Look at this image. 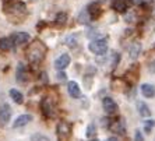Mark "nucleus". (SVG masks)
<instances>
[{"label": "nucleus", "mask_w": 155, "mask_h": 141, "mask_svg": "<svg viewBox=\"0 0 155 141\" xmlns=\"http://www.w3.org/2000/svg\"><path fill=\"white\" fill-rule=\"evenodd\" d=\"M46 56V46L42 41L35 39L32 44L29 45L28 51H27V59L32 66H39L42 60Z\"/></svg>", "instance_id": "obj_1"}, {"label": "nucleus", "mask_w": 155, "mask_h": 141, "mask_svg": "<svg viewBox=\"0 0 155 141\" xmlns=\"http://www.w3.org/2000/svg\"><path fill=\"white\" fill-rule=\"evenodd\" d=\"M4 11L8 15H15V17H24L27 14V7L22 2H14L4 7Z\"/></svg>", "instance_id": "obj_2"}, {"label": "nucleus", "mask_w": 155, "mask_h": 141, "mask_svg": "<svg viewBox=\"0 0 155 141\" xmlns=\"http://www.w3.org/2000/svg\"><path fill=\"white\" fill-rule=\"evenodd\" d=\"M88 49H90V52H92L94 54H98V56L105 54L108 51V42H106V39H95L92 42H90Z\"/></svg>", "instance_id": "obj_3"}, {"label": "nucleus", "mask_w": 155, "mask_h": 141, "mask_svg": "<svg viewBox=\"0 0 155 141\" xmlns=\"http://www.w3.org/2000/svg\"><path fill=\"white\" fill-rule=\"evenodd\" d=\"M56 134H58V137L60 140H67L70 137V134H71V126L67 122L61 120V122H59L58 127H56Z\"/></svg>", "instance_id": "obj_4"}, {"label": "nucleus", "mask_w": 155, "mask_h": 141, "mask_svg": "<svg viewBox=\"0 0 155 141\" xmlns=\"http://www.w3.org/2000/svg\"><path fill=\"white\" fill-rule=\"evenodd\" d=\"M41 108H42V113L46 117H52L54 115V105L51 98H43L41 102Z\"/></svg>", "instance_id": "obj_5"}, {"label": "nucleus", "mask_w": 155, "mask_h": 141, "mask_svg": "<svg viewBox=\"0 0 155 141\" xmlns=\"http://www.w3.org/2000/svg\"><path fill=\"white\" fill-rule=\"evenodd\" d=\"M10 117H11V108L10 105L4 103V105L0 106V126H6L10 122Z\"/></svg>", "instance_id": "obj_6"}, {"label": "nucleus", "mask_w": 155, "mask_h": 141, "mask_svg": "<svg viewBox=\"0 0 155 141\" xmlns=\"http://www.w3.org/2000/svg\"><path fill=\"white\" fill-rule=\"evenodd\" d=\"M15 77H17V81L20 84H25L27 81L29 80L28 70H27V67L24 66V63H18V66H17V74H15Z\"/></svg>", "instance_id": "obj_7"}, {"label": "nucleus", "mask_w": 155, "mask_h": 141, "mask_svg": "<svg viewBox=\"0 0 155 141\" xmlns=\"http://www.w3.org/2000/svg\"><path fill=\"white\" fill-rule=\"evenodd\" d=\"M87 11H88V14H90L91 20H97V18L101 17L102 14V7L99 6V3H91L88 4V8H87Z\"/></svg>", "instance_id": "obj_8"}, {"label": "nucleus", "mask_w": 155, "mask_h": 141, "mask_svg": "<svg viewBox=\"0 0 155 141\" xmlns=\"http://www.w3.org/2000/svg\"><path fill=\"white\" fill-rule=\"evenodd\" d=\"M11 39L14 42L15 46H21V45L27 44L29 41V34L27 32H15L11 35Z\"/></svg>", "instance_id": "obj_9"}, {"label": "nucleus", "mask_w": 155, "mask_h": 141, "mask_svg": "<svg viewBox=\"0 0 155 141\" xmlns=\"http://www.w3.org/2000/svg\"><path fill=\"white\" fill-rule=\"evenodd\" d=\"M104 109L108 115H113V113L117 112V105H116V102L113 101L112 98H105L104 99Z\"/></svg>", "instance_id": "obj_10"}, {"label": "nucleus", "mask_w": 155, "mask_h": 141, "mask_svg": "<svg viewBox=\"0 0 155 141\" xmlns=\"http://www.w3.org/2000/svg\"><path fill=\"white\" fill-rule=\"evenodd\" d=\"M70 56L67 53H64V54H61L60 57L54 62V67H56V70H64L67 66L70 64Z\"/></svg>", "instance_id": "obj_11"}, {"label": "nucleus", "mask_w": 155, "mask_h": 141, "mask_svg": "<svg viewBox=\"0 0 155 141\" xmlns=\"http://www.w3.org/2000/svg\"><path fill=\"white\" fill-rule=\"evenodd\" d=\"M31 120H32V116H31V115H21V116H18L17 119L14 120L13 127H14V129H18V127H24V126H27V124H28Z\"/></svg>", "instance_id": "obj_12"}, {"label": "nucleus", "mask_w": 155, "mask_h": 141, "mask_svg": "<svg viewBox=\"0 0 155 141\" xmlns=\"http://www.w3.org/2000/svg\"><path fill=\"white\" fill-rule=\"evenodd\" d=\"M67 91H69V95L71 98L81 97V91H80L78 84H77L76 81H69V83H67Z\"/></svg>", "instance_id": "obj_13"}, {"label": "nucleus", "mask_w": 155, "mask_h": 141, "mask_svg": "<svg viewBox=\"0 0 155 141\" xmlns=\"http://www.w3.org/2000/svg\"><path fill=\"white\" fill-rule=\"evenodd\" d=\"M140 52H141V44L140 42H133L130 45V49H129V56L131 60H136V59L140 56Z\"/></svg>", "instance_id": "obj_14"}, {"label": "nucleus", "mask_w": 155, "mask_h": 141, "mask_svg": "<svg viewBox=\"0 0 155 141\" xmlns=\"http://www.w3.org/2000/svg\"><path fill=\"white\" fill-rule=\"evenodd\" d=\"M110 130L116 134H124L126 133V126H124V123H123V120L117 119L110 124Z\"/></svg>", "instance_id": "obj_15"}, {"label": "nucleus", "mask_w": 155, "mask_h": 141, "mask_svg": "<svg viewBox=\"0 0 155 141\" xmlns=\"http://www.w3.org/2000/svg\"><path fill=\"white\" fill-rule=\"evenodd\" d=\"M137 110L138 113H140L141 117H151V110H150V108H148L147 103H144V102L138 101L137 102Z\"/></svg>", "instance_id": "obj_16"}, {"label": "nucleus", "mask_w": 155, "mask_h": 141, "mask_svg": "<svg viewBox=\"0 0 155 141\" xmlns=\"http://www.w3.org/2000/svg\"><path fill=\"white\" fill-rule=\"evenodd\" d=\"M14 46L15 45L11 39V36L10 38H0V51H11Z\"/></svg>", "instance_id": "obj_17"}, {"label": "nucleus", "mask_w": 155, "mask_h": 141, "mask_svg": "<svg viewBox=\"0 0 155 141\" xmlns=\"http://www.w3.org/2000/svg\"><path fill=\"white\" fill-rule=\"evenodd\" d=\"M8 94H10V98H11V99H13L15 103H18V105H21L22 102H24V95H22L18 90H15V88H11Z\"/></svg>", "instance_id": "obj_18"}, {"label": "nucleus", "mask_w": 155, "mask_h": 141, "mask_svg": "<svg viewBox=\"0 0 155 141\" xmlns=\"http://www.w3.org/2000/svg\"><path fill=\"white\" fill-rule=\"evenodd\" d=\"M141 92L145 98H154L155 97V87L151 84H143L141 87Z\"/></svg>", "instance_id": "obj_19"}, {"label": "nucleus", "mask_w": 155, "mask_h": 141, "mask_svg": "<svg viewBox=\"0 0 155 141\" xmlns=\"http://www.w3.org/2000/svg\"><path fill=\"white\" fill-rule=\"evenodd\" d=\"M112 8L116 11L123 13L127 10V0H112Z\"/></svg>", "instance_id": "obj_20"}, {"label": "nucleus", "mask_w": 155, "mask_h": 141, "mask_svg": "<svg viewBox=\"0 0 155 141\" xmlns=\"http://www.w3.org/2000/svg\"><path fill=\"white\" fill-rule=\"evenodd\" d=\"M66 21H67V14H66V13H59V14L56 15L54 24L58 27H63L66 24Z\"/></svg>", "instance_id": "obj_21"}, {"label": "nucleus", "mask_w": 155, "mask_h": 141, "mask_svg": "<svg viewBox=\"0 0 155 141\" xmlns=\"http://www.w3.org/2000/svg\"><path fill=\"white\" fill-rule=\"evenodd\" d=\"M90 20H91V17H90V14H88V11L83 10L81 13H80L78 22H81V24H88V22H90Z\"/></svg>", "instance_id": "obj_22"}, {"label": "nucleus", "mask_w": 155, "mask_h": 141, "mask_svg": "<svg viewBox=\"0 0 155 141\" xmlns=\"http://www.w3.org/2000/svg\"><path fill=\"white\" fill-rule=\"evenodd\" d=\"M154 126H155V122H154V120H148V119H147V120L144 122V131H145L147 134H150Z\"/></svg>", "instance_id": "obj_23"}, {"label": "nucleus", "mask_w": 155, "mask_h": 141, "mask_svg": "<svg viewBox=\"0 0 155 141\" xmlns=\"http://www.w3.org/2000/svg\"><path fill=\"white\" fill-rule=\"evenodd\" d=\"M87 137H88V138H97V131H95V126H94V124H90V126H88V130H87Z\"/></svg>", "instance_id": "obj_24"}, {"label": "nucleus", "mask_w": 155, "mask_h": 141, "mask_svg": "<svg viewBox=\"0 0 155 141\" xmlns=\"http://www.w3.org/2000/svg\"><path fill=\"white\" fill-rule=\"evenodd\" d=\"M130 3L134 4V6H140V4H141V0H130Z\"/></svg>", "instance_id": "obj_25"}, {"label": "nucleus", "mask_w": 155, "mask_h": 141, "mask_svg": "<svg viewBox=\"0 0 155 141\" xmlns=\"http://www.w3.org/2000/svg\"><path fill=\"white\" fill-rule=\"evenodd\" d=\"M150 71H151V73H155V60L151 63V64H150Z\"/></svg>", "instance_id": "obj_26"}, {"label": "nucleus", "mask_w": 155, "mask_h": 141, "mask_svg": "<svg viewBox=\"0 0 155 141\" xmlns=\"http://www.w3.org/2000/svg\"><path fill=\"white\" fill-rule=\"evenodd\" d=\"M136 138H137L138 141H141V140H143V136H141V133H140V131H136Z\"/></svg>", "instance_id": "obj_27"}, {"label": "nucleus", "mask_w": 155, "mask_h": 141, "mask_svg": "<svg viewBox=\"0 0 155 141\" xmlns=\"http://www.w3.org/2000/svg\"><path fill=\"white\" fill-rule=\"evenodd\" d=\"M108 140H109V141H117V138H116V137H109Z\"/></svg>", "instance_id": "obj_28"}]
</instances>
